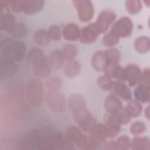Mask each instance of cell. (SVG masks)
<instances>
[{"label":"cell","instance_id":"cell-1","mask_svg":"<svg viewBox=\"0 0 150 150\" xmlns=\"http://www.w3.org/2000/svg\"><path fill=\"white\" fill-rule=\"evenodd\" d=\"M33 149L42 150L69 149L73 144L69 142L58 131L50 127L30 131Z\"/></svg>","mask_w":150,"mask_h":150},{"label":"cell","instance_id":"cell-2","mask_svg":"<svg viewBox=\"0 0 150 150\" xmlns=\"http://www.w3.org/2000/svg\"><path fill=\"white\" fill-rule=\"evenodd\" d=\"M68 106L74 121L80 128L90 133L97 123L94 117L86 109L84 98L79 94L71 95L69 98Z\"/></svg>","mask_w":150,"mask_h":150},{"label":"cell","instance_id":"cell-3","mask_svg":"<svg viewBox=\"0 0 150 150\" xmlns=\"http://www.w3.org/2000/svg\"><path fill=\"white\" fill-rule=\"evenodd\" d=\"M28 59L35 76L39 79L47 77L50 72L49 60L40 49L30 50Z\"/></svg>","mask_w":150,"mask_h":150},{"label":"cell","instance_id":"cell-4","mask_svg":"<svg viewBox=\"0 0 150 150\" xmlns=\"http://www.w3.org/2000/svg\"><path fill=\"white\" fill-rule=\"evenodd\" d=\"M26 46L19 40L6 38L1 40L0 53L1 57L11 59L14 62H21L25 54Z\"/></svg>","mask_w":150,"mask_h":150},{"label":"cell","instance_id":"cell-5","mask_svg":"<svg viewBox=\"0 0 150 150\" xmlns=\"http://www.w3.org/2000/svg\"><path fill=\"white\" fill-rule=\"evenodd\" d=\"M26 98L33 107H40L45 100V92L43 83L39 78L30 79L27 84Z\"/></svg>","mask_w":150,"mask_h":150},{"label":"cell","instance_id":"cell-6","mask_svg":"<svg viewBox=\"0 0 150 150\" xmlns=\"http://www.w3.org/2000/svg\"><path fill=\"white\" fill-rule=\"evenodd\" d=\"M44 4L42 0H14L9 1L8 6L15 12L33 15L41 11Z\"/></svg>","mask_w":150,"mask_h":150},{"label":"cell","instance_id":"cell-7","mask_svg":"<svg viewBox=\"0 0 150 150\" xmlns=\"http://www.w3.org/2000/svg\"><path fill=\"white\" fill-rule=\"evenodd\" d=\"M45 100L47 107L53 111L62 112L65 109V100L59 91L46 90Z\"/></svg>","mask_w":150,"mask_h":150},{"label":"cell","instance_id":"cell-8","mask_svg":"<svg viewBox=\"0 0 150 150\" xmlns=\"http://www.w3.org/2000/svg\"><path fill=\"white\" fill-rule=\"evenodd\" d=\"M133 23L128 16L120 18L112 26L110 32L118 38H126L131 35L133 30Z\"/></svg>","mask_w":150,"mask_h":150},{"label":"cell","instance_id":"cell-9","mask_svg":"<svg viewBox=\"0 0 150 150\" xmlns=\"http://www.w3.org/2000/svg\"><path fill=\"white\" fill-rule=\"evenodd\" d=\"M73 4L77 10L80 21L87 22L93 18L94 9L91 1L88 0H77L73 1Z\"/></svg>","mask_w":150,"mask_h":150},{"label":"cell","instance_id":"cell-10","mask_svg":"<svg viewBox=\"0 0 150 150\" xmlns=\"http://www.w3.org/2000/svg\"><path fill=\"white\" fill-rule=\"evenodd\" d=\"M115 17V13L110 9H104L100 12L96 21L93 23L100 35L107 31Z\"/></svg>","mask_w":150,"mask_h":150},{"label":"cell","instance_id":"cell-11","mask_svg":"<svg viewBox=\"0 0 150 150\" xmlns=\"http://www.w3.org/2000/svg\"><path fill=\"white\" fill-rule=\"evenodd\" d=\"M17 66L15 62L1 57L0 60V79L1 80H7L16 74Z\"/></svg>","mask_w":150,"mask_h":150},{"label":"cell","instance_id":"cell-12","mask_svg":"<svg viewBox=\"0 0 150 150\" xmlns=\"http://www.w3.org/2000/svg\"><path fill=\"white\" fill-rule=\"evenodd\" d=\"M99 35L94 23H91L83 27L80 30L79 39L83 43L90 44L94 42Z\"/></svg>","mask_w":150,"mask_h":150},{"label":"cell","instance_id":"cell-13","mask_svg":"<svg viewBox=\"0 0 150 150\" xmlns=\"http://www.w3.org/2000/svg\"><path fill=\"white\" fill-rule=\"evenodd\" d=\"M104 72L105 75L111 79L114 78L118 81H125V69L121 67L118 63L108 62Z\"/></svg>","mask_w":150,"mask_h":150},{"label":"cell","instance_id":"cell-14","mask_svg":"<svg viewBox=\"0 0 150 150\" xmlns=\"http://www.w3.org/2000/svg\"><path fill=\"white\" fill-rule=\"evenodd\" d=\"M125 80L129 86H134L141 81L142 71L136 64H129L125 68Z\"/></svg>","mask_w":150,"mask_h":150},{"label":"cell","instance_id":"cell-15","mask_svg":"<svg viewBox=\"0 0 150 150\" xmlns=\"http://www.w3.org/2000/svg\"><path fill=\"white\" fill-rule=\"evenodd\" d=\"M104 121L105 125L109 132L110 137L116 136L120 131L121 124L116 114L107 112L105 115Z\"/></svg>","mask_w":150,"mask_h":150},{"label":"cell","instance_id":"cell-16","mask_svg":"<svg viewBox=\"0 0 150 150\" xmlns=\"http://www.w3.org/2000/svg\"><path fill=\"white\" fill-rule=\"evenodd\" d=\"M110 91L124 100L128 101L131 99L132 94L129 88L121 81H113Z\"/></svg>","mask_w":150,"mask_h":150},{"label":"cell","instance_id":"cell-17","mask_svg":"<svg viewBox=\"0 0 150 150\" xmlns=\"http://www.w3.org/2000/svg\"><path fill=\"white\" fill-rule=\"evenodd\" d=\"M107 63L108 60L104 52L97 51L93 55L91 66L97 71H104Z\"/></svg>","mask_w":150,"mask_h":150},{"label":"cell","instance_id":"cell-18","mask_svg":"<svg viewBox=\"0 0 150 150\" xmlns=\"http://www.w3.org/2000/svg\"><path fill=\"white\" fill-rule=\"evenodd\" d=\"M104 107L107 112L116 114L122 108V105L115 95L110 94L105 99Z\"/></svg>","mask_w":150,"mask_h":150},{"label":"cell","instance_id":"cell-19","mask_svg":"<svg viewBox=\"0 0 150 150\" xmlns=\"http://www.w3.org/2000/svg\"><path fill=\"white\" fill-rule=\"evenodd\" d=\"M131 140L126 135L120 137L115 141L110 142L105 144V149L127 150L131 147Z\"/></svg>","mask_w":150,"mask_h":150},{"label":"cell","instance_id":"cell-20","mask_svg":"<svg viewBox=\"0 0 150 150\" xmlns=\"http://www.w3.org/2000/svg\"><path fill=\"white\" fill-rule=\"evenodd\" d=\"M65 59L62 50H53L49 55V62L50 67L54 70L60 69L64 65Z\"/></svg>","mask_w":150,"mask_h":150},{"label":"cell","instance_id":"cell-21","mask_svg":"<svg viewBox=\"0 0 150 150\" xmlns=\"http://www.w3.org/2000/svg\"><path fill=\"white\" fill-rule=\"evenodd\" d=\"M90 134L91 137L97 141H104L110 137L109 132L106 125L102 123L96 124Z\"/></svg>","mask_w":150,"mask_h":150},{"label":"cell","instance_id":"cell-22","mask_svg":"<svg viewBox=\"0 0 150 150\" xmlns=\"http://www.w3.org/2000/svg\"><path fill=\"white\" fill-rule=\"evenodd\" d=\"M80 30L77 25L73 23L67 24L63 29V38L69 41L76 40L77 39H79Z\"/></svg>","mask_w":150,"mask_h":150},{"label":"cell","instance_id":"cell-23","mask_svg":"<svg viewBox=\"0 0 150 150\" xmlns=\"http://www.w3.org/2000/svg\"><path fill=\"white\" fill-rule=\"evenodd\" d=\"M84 135L81 131L74 126L69 127L64 133V138L66 141L72 144L76 145L82 139Z\"/></svg>","mask_w":150,"mask_h":150},{"label":"cell","instance_id":"cell-24","mask_svg":"<svg viewBox=\"0 0 150 150\" xmlns=\"http://www.w3.org/2000/svg\"><path fill=\"white\" fill-rule=\"evenodd\" d=\"M81 70V67L80 63L75 60H73L69 62H67L66 64L64 67L63 73L66 77L73 79L77 77Z\"/></svg>","mask_w":150,"mask_h":150},{"label":"cell","instance_id":"cell-25","mask_svg":"<svg viewBox=\"0 0 150 150\" xmlns=\"http://www.w3.org/2000/svg\"><path fill=\"white\" fill-rule=\"evenodd\" d=\"M134 96L136 100L142 103L148 102L150 97L149 86L141 83L134 90Z\"/></svg>","mask_w":150,"mask_h":150},{"label":"cell","instance_id":"cell-26","mask_svg":"<svg viewBox=\"0 0 150 150\" xmlns=\"http://www.w3.org/2000/svg\"><path fill=\"white\" fill-rule=\"evenodd\" d=\"M13 16L9 13H1L0 19V28L8 33L11 30L15 25Z\"/></svg>","mask_w":150,"mask_h":150},{"label":"cell","instance_id":"cell-27","mask_svg":"<svg viewBox=\"0 0 150 150\" xmlns=\"http://www.w3.org/2000/svg\"><path fill=\"white\" fill-rule=\"evenodd\" d=\"M131 147L134 150H149L150 148L149 139L146 137L134 138L131 142Z\"/></svg>","mask_w":150,"mask_h":150},{"label":"cell","instance_id":"cell-28","mask_svg":"<svg viewBox=\"0 0 150 150\" xmlns=\"http://www.w3.org/2000/svg\"><path fill=\"white\" fill-rule=\"evenodd\" d=\"M125 110L131 118H135L141 115L142 111V107L138 101L133 100L128 103Z\"/></svg>","mask_w":150,"mask_h":150},{"label":"cell","instance_id":"cell-29","mask_svg":"<svg viewBox=\"0 0 150 150\" xmlns=\"http://www.w3.org/2000/svg\"><path fill=\"white\" fill-rule=\"evenodd\" d=\"M134 47L140 53L148 52L150 47L149 39L146 36H140L134 42Z\"/></svg>","mask_w":150,"mask_h":150},{"label":"cell","instance_id":"cell-30","mask_svg":"<svg viewBox=\"0 0 150 150\" xmlns=\"http://www.w3.org/2000/svg\"><path fill=\"white\" fill-rule=\"evenodd\" d=\"M8 33L16 38H22L28 35V30L23 23L19 22L16 23L13 28Z\"/></svg>","mask_w":150,"mask_h":150},{"label":"cell","instance_id":"cell-31","mask_svg":"<svg viewBox=\"0 0 150 150\" xmlns=\"http://www.w3.org/2000/svg\"><path fill=\"white\" fill-rule=\"evenodd\" d=\"M65 61L69 62L74 60L78 52L77 47L73 44H67L64 46L62 50Z\"/></svg>","mask_w":150,"mask_h":150},{"label":"cell","instance_id":"cell-32","mask_svg":"<svg viewBox=\"0 0 150 150\" xmlns=\"http://www.w3.org/2000/svg\"><path fill=\"white\" fill-rule=\"evenodd\" d=\"M34 42L40 46L47 45L50 42L47 32L44 29H40L37 30L33 36Z\"/></svg>","mask_w":150,"mask_h":150},{"label":"cell","instance_id":"cell-33","mask_svg":"<svg viewBox=\"0 0 150 150\" xmlns=\"http://www.w3.org/2000/svg\"><path fill=\"white\" fill-rule=\"evenodd\" d=\"M76 145L82 149H93L97 145V141L91 136L84 135L82 139Z\"/></svg>","mask_w":150,"mask_h":150},{"label":"cell","instance_id":"cell-34","mask_svg":"<svg viewBox=\"0 0 150 150\" xmlns=\"http://www.w3.org/2000/svg\"><path fill=\"white\" fill-rule=\"evenodd\" d=\"M125 6L127 11L131 14H137L142 9V2L138 0H128L125 2Z\"/></svg>","mask_w":150,"mask_h":150},{"label":"cell","instance_id":"cell-35","mask_svg":"<svg viewBox=\"0 0 150 150\" xmlns=\"http://www.w3.org/2000/svg\"><path fill=\"white\" fill-rule=\"evenodd\" d=\"M112 83V79L105 74L99 77L97 79L98 86L105 91H110Z\"/></svg>","mask_w":150,"mask_h":150},{"label":"cell","instance_id":"cell-36","mask_svg":"<svg viewBox=\"0 0 150 150\" xmlns=\"http://www.w3.org/2000/svg\"><path fill=\"white\" fill-rule=\"evenodd\" d=\"M146 130V125L142 121H135L132 123L129 127L131 134L138 135L142 134Z\"/></svg>","mask_w":150,"mask_h":150},{"label":"cell","instance_id":"cell-37","mask_svg":"<svg viewBox=\"0 0 150 150\" xmlns=\"http://www.w3.org/2000/svg\"><path fill=\"white\" fill-rule=\"evenodd\" d=\"M104 52L107 56L108 62L118 63L121 58V53L119 50L115 48H110L104 51Z\"/></svg>","mask_w":150,"mask_h":150},{"label":"cell","instance_id":"cell-38","mask_svg":"<svg viewBox=\"0 0 150 150\" xmlns=\"http://www.w3.org/2000/svg\"><path fill=\"white\" fill-rule=\"evenodd\" d=\"M62 86V81L58 77H52L49 79L45 84L46 90L59 91Z\"/></svg>","mask_w":150,"mask_h":150},{"label":"cell","instance_id":"cell-39","mask_svg":"<svg viewBox=\"0 0 150 150\" xmlns=\"http://www.w3.org/2000/svg\"><path fill=\"white\" fill-rule=\"evenodd\" d=\"M119 40L120 38L110 32L104 36L103 39V43L107 47H113L118 43Z\"/></svg>","mask_w":150,"mask_h":150},{"label":"cell","instance_id":"cell-40","mask_svg":"<svg viewBox=\"0 0 150 150\" xmlns=\"http://www.w3.org/2000/svg\"><path fill=\"white\" fill-rule=\"evenodd\" d=\"M47 32L50 39H52L53 40H56V41L60 39L61 30L58 26L55 25H51L49 28Z\"/></svg>","mask_w":150,"mask_h":150},{"label":"cell","instance_id":"cell-41","mask_svg":"<svg viewBox=\"0 0 150 150\" xmlns=\"http://www.w3.org/2000/svg\"><path fill=\"white\" fill-rule=\"evenodd\" d=\"M121 124H125L128 123L131 120V117L128 114L125 108H123V107L117 112L116 113Z\"/></svg>","mask_w":150,"mask_h":150},{"label":"cell","instance_id":"cell-42","mask_svg":"<svg viewBox=\"0 0 150 150\" xmlns=\"http://www.w3.org/2000/svg\"><path fill=\"white\" fill-rule=\"evenodd\" d=\"M142 84H144L149 86V69H145L143 72H142L141 78L140 81Z\"/></svg>","mask_w":150,"mask_h":150},{"label":"cell","instance_id":"cell-43","mask_svg":"<svg viewBox=\"0 0 150 150\" xmlns=\"http://www.w3.org/2000/svg\"><path fill=\"white\" fill-rule=\"evenodd\" d=\"M145 117L149 120V107L148 106L145 110Z\"/></svg>","mask_w":150,"mask_h":150}]
</instances>
